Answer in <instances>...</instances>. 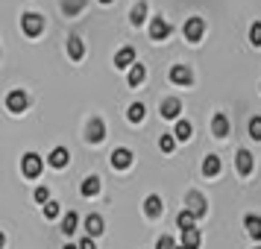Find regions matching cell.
Returning a JSON list of instances; mask_svg holds the SVG:
<instances>
[{"label":"cell","mask_w":261,"mask_h":249,"mask_svg":"<svg viewBox=\"0 0 261 249\" xmlns=\"http://www.w3.org/2000/svg\"><path fill=\"white\" fill-rule=\"evenodd\" d=\"M144 211H147V217H159V214L165 211V205H162V197H159V193H150V197L144 200Z\"/></svg>","instance_id":"cell-9"},{"label":"cell","mask_w":261,"mask_h":249,"mask_svg":"<svg viewBox=\"0 0 261 249\" xmlns=\"http://www.w3.org/2000/svg\"><path fill=\"white\" fill-rule=\"evenodd\" d=\"M249 138H252V141H261V118L249 120Z\"/></svg>","instance_id":"cell-28"},{"label":"cell","mask_w":261,"mask_h":249,"mask_svg":"<svg viewBox=\"0 0 261 249\" xmlns=\"http://www.w3.org/2000/svg\"><path fill=\"white\" fill-rule=\"evenodd\" d=\"M100 3H112V0H100Z\"/></svg>","instance_id":"cell-38"},{"label":"cell","mask_w":261,"mask_h":249,"mask_svg":"<svg viewBox=\"0 0 261 249\" xmlns=\"http://www.w3.org/2000/svg\"><path fill=\"white\" fill-rule=\"evenodd\" d=\"M21 170H24V176H27V179H36L38 173H41V155L27 153L24 158H21Z\"/></svg>","instance_id":"cell-2"},{"label":"cell","mask_w":261,"mask_h":249,"mask_svg":"<svg viewBox=\"0 0 261 249\" xmlns=\"http://www.w3.org/2000/svg\"><path fill=\"white\" fill-rule=\"evenodd\" d=\"M109 158H112V167H118V170H126V167L132 164V153L126 150V147H118Z\"/></svg>","instance_id":"cell-6"},{"label":"cell","mask_w":261,"mask_h":249,"mask_svg":"<svg viewBox=\"0 0 261 249\" xmlns=\"http://www.w3.org/2000/svg\"><path fill=\"white\" fill-rule=\"evenodd\" d=\"M76 223H80V217L73 211H68L62 217V232H65V235H73V232H76Z\"/></svg>","instance_id":"cell-22"},{"label":"cell","mask_w":261,"mask_h":249,"mask_svg":"<svg viewBox=\"0 0 261 249\" xmlns=\"http://www.w3.org/2000/svg\"><path fill=\"white\" fill-rule=\"evenodd\" d=\"M255 249H261V246H255Z\"/></svg>","instance_id":"cell-40"},{"label":"cell","mask_w":261,"mask_h":249,"mask_svg":"<svg viewBox=\"0 0 261 249\" xmlns=\"http://www.w3.org/2000/svg\"><path fill=\"white\" fill-rule=\"evenodd\" d=\"M155 249H176V243H173V237L162 235L159 237V243H155Z\"/></svg>","instance_id":"cell-33"},{"label":"cell","mask_w":261,"mask_h":249,"mask_svg":"<svg viewBox=\"0 0 261 249\" xmlns=\"http://www.w3.org/2000/svg\"><path fill=\"white\" fill-rule=\"evenodd\" d=\"M249 41H252L255 47H261V24H252V26H249Z\"/></svg>","instance_id":"cell-29"},{"label":"cell","mask_w":261,"mask_h":249,"mask_svg":"<svg viewBox=\"0 0 261 249\" xmlns=\"http://www.w3.org/2000/svg\"><path fill=\"white\" fill-rule=\"evenodd\" d=\"M106 138V126H103V120L100 118H94L91 123H88V141H103Z\"/></svg>","instance_id":"cell-13"},{"label":"cell","mask_w":261,"mask_h":249,"mask_svg":"<svg viewBox=\"0 0 261 249\" xmlns=\"http://www.w3.org/2000/svg\"><path fill=\"white\" fill-rule=\"evenodd\" d=\"M44 217H47V220L59 217V202H47V205H44Z\"/></svg>","instance_id":"cell-32"},{"label":"cell","mask_w":261,"mask_h":249,"mask_svg":"<svg viewBox=\"0 0 261 249\" xmlns=\"http://www.w3.org/2000/svg\"><path fill=\"white\" fill-rule=\"evenodd\" d=\"M179 112H182V103H179L176 97H170V100H165V103H162V118L173 120V118H179Z\"/></svg>","instance_id":"cell-12"},{"label":"cell","mask_w":261,"mask_h":249,"mask_svg":"<svg viewBox=\"0 0 261 249\" xmlns=\"http://www.w3.org/2000/svg\"><path fill=\"white\" fill-rule=\"evenodd\" d=\"M83 3H85V0H65V12H68V15L80 12V9H83Z\"/></svg>","instance_id":"cell-31"},{"label":"cell","mask_w":261,"mask_h":249,"mask_svg":"<svg viewBox=\"0 0 261 249\" xmlns=\"http://www.w3.org/2000/svg\"><path fill=\"white\" fill-rule=\"evenodd\" d=\"M85 232H88V237L103 235V217L100 214H88L85 217Z\"/></svg>","instance_id":"cell-11"},{"label":"cell","mask_w":261,"mask_h":249,"mask_svg":"<svg viewBox=\"0 0 261 249\" xmlns=\"http://www.w3.org/2000/svg\"><path fill=\"white\" fill-rule=\"evenodd\" d=\"M159 147H162L165 153H170V150L176 147V141H173V135H162V138H159Z\"/></svg>","instance_id":"cell-30"},{"label":"cell","mask_w":261,"mask_h":249,"mask_svg":"<svg viewBox=\"0 0 261 249\" xmlns=\"http://www.w3.org/2000/svg\"><path fill=\"white\" fill-rule=\"evenodd\" d=\"M80 249H97V246H94V240H91V237H85V240H80Z\"/></svg>","instance_id":"cell-35"},{"label":"cell","mask_w":261,"mask_h":249,"mask_svg":"<svg viewBox=\"0 0 261 249\" xmlns=\"http://www.w3.org/2000/svg\"><path fill=\"white\" fill-rule=\"evenodd\" d=\"M144 79H147V68H144V65H132V71H129V85H141Z\"/></svg>","instance_id":"cell-24"},{"label":"cell","mask_w":261,"mask_h":249,"mask_svg":"<svg viewBox=\"0 0 261 249\" xmlns=\"http://www.w3.org/2000/svg\"><path fill=\"white\" fill-rule=\"evenodd\" d=\"M36 202H44V205H47L50 202V190L47 188H36Z\"/></svg>","instance_id":"cell-34"},{"label":"cell","mask_w":261,"mask_h":249,"mask_svg":"<svg viewBox=\"0 0 261 249\" xmlns=\"http://www.w3.org/2000/svg\"><path fill=\"white\" fill-rule=\"evenodd\" d=\"M176 223H179V229L182 232H188V229H194V223H197V217L185 208V211H179V217H176Z\"/></svg>","instance_id":"cell-23"},{"label":"cell","mask_w":261,"mask_h":249,"mask_svg":"<svg viewBox=\"0 0 261 249\" xmlns=\"http://www.w3.org/2000/svg\"><path fill=\"white\" fill-rule=\"evenodd\" d=\"M6 108L15 112V115H21V112L27 108V94L24 91H12V94L6 97Z\"/></svg>","instance_id":"cell-8"},{"label":"cell","mask_w":261,"mask_h":249,"mask_svg":"<svg viewBox=\"0 0 261 249\" xmlns=\"http://www.w3.org/2000/svg\"><path fill=\"white\" fill-rule=\"evenodd\" d=\"M3 243H6V235H3V232H0V249H3Z\"/></svg>","instance_id":"cell-36"},{"label":"cell","mask_w":261,"mask_h":249,"mask_svg":"<svg viewBox=\"0 0 261 249\" xmlns=\"http://www.w3.org/2000/svg\"><path fill=\"white\" fill-rule=\"evenodd\" d=\"M244 226H247V232L255 237V240H261V217H255V214H247V217H244Z\"/></svg>","instance_id":"cell-18"},{"label":"cell","mask_w":261,"mask_h":249,"mask_svg":"<svg viewBox=\"0 0 261 249\" xmlns=\"http://www.w3.org/2000/svg\"><path fill=\"white\" fill-rule=\"evenodd\" d=\"M144 112H147V108H144L141 103H132V106H129V120H132V123H141Z\"/></svg>","instance_id":"cell-27"},{"label":"cell","mask_w":261,"mask_h":249,"mask_svg":"<svg viewBox=\"0 0 261 249\" xmlns=\"http://www.w3.org/2000/svg\"><path fill=\"white\" fill-rule=\"evenodd\" d=\"M197 246H200V232L197 229L182 232V249H197Z\"/></svg>","instance_id":"cell-19"},{"label":"cell","mask_w":261,"mask_h":249,"mask_svg":"<svg viewBox=\"0 0 261 249\" xmlns=\"http://www.w3.org/2000/svg\"><path fill=\"white\" fill-rule=\"evenodd\" d=\"M191 68H185V65H173L170 68V82H176V85H191Z\"/></svg>","instance_id":"cell-7"},{"label":"cell","mask_w":261,"mask_h":249,"mask_svg":"<svg viewBox=\"0 0 261 249\" xmlns=\"http://www.w3.org/2000/svg\"><path fill=\"white\" fill-rule=\"evenodd\" d=\"M191 132H194V126H191L188 120H179V123H176V132H173V135H176L179 141H188Z\"/></svg>","instance_id":"cell-26"},{"label":"cell","mask_w":261,"mask_h":249,"mask_svg":"<svg viewBox=\"0 0 261 249\" xmlns=\"http://www.w3.org/2000/svg\"><path fill=\"white\" fill-rule=\"evenodd\" d=\"M202 173H205V176H217V173H220V158H217V155H208V158L202 161Z\"/></svg>","instance_id":"cell-20"},{"label":"cell","mask_w":261,"mask_h":249,"mask_svg":"<svg viewBox=\"0 0 261 249\" xmlns=\"http://www.w3.org/2000/svg\"><path fill=\"white\" fill-rule=\"evenodd\" d=\"M100 193V179L97 176H88L83 182V197H97Z\"/></svg>","instance_id":"cell-21"},{"label":"cell","mask_w":261,"mask_h":249,"mask_svg":"<svg viewBox=\"0 0 261 249\" xmlns=\"http://www.w3.org/2000/svg\"><path fill=\"white\" fill-rule=\"evenodd\" d=\"M167 36H170V24H167L162 15L153 18V24H150V38H153V41H165Z\"/></svg>","instance_id":"cell-5"},{"label":"cell","mask_w":261,"mask_h":249,"mask_svg":"<svg viewBox=\"0 0 261 249\" xmlns=\"http://www.w3.org/2000/svg\"><path fill=\"white\" fill-rule=\"evenodd\" d=\"M212 132L217 135V138H226V135H229V120H226V115H214Z\"/></svg>","instance_id":"cell-17"},{"label":"cell","mask_w":261,"mask_h":249,"mask_svg":"<svg viewBox=\"0 0 261 249\" xmlns=\"http://www.w3.org/2000/svg\"><path fill=\"white\" fill-rule=\"evenodd\" d=\"M185 202H188V211L194 217H202L205 214V197H202L200 190H191L188 197H185Z\"/></svg>","instance_id":"cell-4"},{"label":"cell","mask_w":261,"mask_h":249,"mask_svg":"<svg viewBox=\"0 0 261 249\" xmlns=\"http://www.w3.org/2000/svg\"><path fill=\"white\" fill-rule=\"evenodd\" d=\"M144 18H147V3L141 0V3H135V6H132V15H129V21H132V24H141Z\"/></svg>","instance_id":"cell-25"},{"label":"cell","mask_w":261,"mask_h":249,"mask_svg":"<svg viewBox=\"0 0 261 249\" xmlns=\"http://www.w3.org/2000/svg\"><path fill=\"white\" fill-rule=\"evenodd\" d=\"M68 53H71V59H73V62L83 59L85 44H83V38H80V36H71V38H68Z\"/></svg>","instance_id":"cell-14"},{"label":"cell","mask_w":261,"mask_h":249,"mask_svg":"<svg viewBox=\"0 0 261 249\" xmlns=\"http://www.w3.org/2000/svg\"><path fill=\"white\" fill-rule=\"evenodd\" d=\"M176 249H182V246H176Z\"/></svg>","instance_id":"cell-39"},{"label":"cell","mask_w":261,"mask_h":249,"mask_svg":"<svg viewBox=\"0 0 261 249\" xmlns=\"http://www.w3.org/2000/svg\"><path fill=\"white\" fill-rule=\"evenodd\" d=\"M235 164H238V173H241V176H249V173H252V155H249L247 150H238Z\"/></svg>","instance_id":"cell-10"},{"label":"cell","mask_w":261,"mask_h":249,"mask_svg":"<svg viewBox=\"0 0 261 249\" xmlns=\"http://www.w3.org/2000/svg\"><path fill=\"white\" fill-rule=\"evenodd\" d=\"M47 161H50L53 167H65L68 161H71V153H68L65 147H56V150L50 153V158H47Z\"/></svg>","instance_id":"cell-16"},{"label":"cell","mask_w":261,"mask_h":249,"mask_svg":"<svg viewBox=\"0 0 261 249\" xmlns=\"http://www.w3.org/2000/svg\"><path fill=\"white\" fill-rule=\"evenodd\" d=\"M65 249H80V246H65Z\"/></svg>","instance_id":"cell-37"},{"label":"cell","mask_w":261,"mask_h":249,"mask_svg":"<svg viewBox=\"0 0 261 249\" xmlns=\"http://www.w3.org/2000/svg\"><path fill=\"white\" fill-rule=\"evenodd\" d=\"M132 62H135V50L132 47H120L118 56H115V68H129Z\"/></svg>","instance_id":"cell-15"},{"label":"cell","mask_w":261,"mask_h":249,"mask_svg":"<svg viewBox=\"0 0 261 249\" xmlns=\"http://www.w3.org/2000/svg\"><path fill=\"white\" fill-rule=\"evenodd\" d=\"M202 30H205L202 18H188V21H185V26H182V33H185V38H188V41H200Z\"/></svg>","instance_id":"cell-3"},{"label":"cell","mask_w":261,"mask_h":249,"mask_svg":"<svg viewBox=\"0 0 261 249\" xmlns=\"http://www.w3.org/2000/svg\"><path fill=\"white\" fill-rule=\"evenodd\" d=\"M21 26H24V33L30 38H36L41 30H44V18L41 15H36V12H27L24 18H21Z\"/></svg>","instance_id":"cell-1"}]
</instances>
